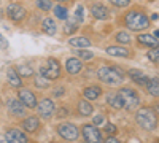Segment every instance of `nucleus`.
I'll return each instance as SVG.
<instances>
[{
    "label": "nucleus",
    "instance_id": "nucleus-1",
    "mask_svg": "<svg viewBox=\"0 0 159 143\" xmlns=\"http://www.w3.org/2000/svg\"><path fill=\"white\" fill-rule=\"evenodd\" d=\"M135 121L145 131H154L157 127V114L150 107H142L135 113Z\"/></svg>",
    "mask_w": 159,
    "mask_h": 143
},
{
    "label": "nucleus",
    "instance_id": "nucleus-2",
    "mask_svg": "<svg viewBox=\"0 0 159 143\" xmlns=\"http://www.w3.org/2000/svg\"><path fill=\"white\" fill-rule=\"evenodd\" d=\"M124 24H126V27H129L130 30L140 32V30L147 29L150 25V19H148L147 15H143L142 11H134L132 10L124 16Z\"/></svg>",
    "mask_w": 159,
    "mask_h": 143
},
{
    "label": "nucleus",
    "instance_id": "nucleus-3",
    "mask_svg": "<svg viewBox=\"0 0 159 143\" xmlns=\"http://www.w3.org/2000/svg\"><path fill=\"white\" fill-rule=\"evenodd\" d=\"M97 76L99 80L107 83V84H118L124 80V72L119 67H100L97 70Z\"/></svg>",
    "mask_w": 159,
    "mask_h": 143
},
{
    "label": "nucleus",
    "instance_id": "nucleus-4",
    "mask_svg": "<svg viewBox=\"0 0 159 143\" xmlns=\"http://www.w3.org/2000/svg\"><path fill=\"white\" fill-rule=\"evenodd\" d=\"M118 94L123 97V100H124V108H126V110L132 111L135 107L140 105V97H139V94L135 92L134 89H130V87H121V89L118 91Z\"/></svg>",
    "mask_w": 159,
    "mask_h": 143
},
{
    "label": "nucleus",
    "instance_id": "nucleus-5",
    "mask_svg": "<svg viewBox=\"0 0 159 143\" xmlns=\"http://www.w3.org/2000/svg\"><path fill=\"white\" fill-rule=\"evenodd\" d=\"M7 15H8V19L13 21V22H22L27 16V10H25L22 5L19 3H10L7 7Z\"/></svg>",
    "mask_w": 159,
    "mask_h": 143
},
{
    "label": "nucleus",
    "instance_id": "nucleus-6",
    "mask_svg": "<svg viewBox=\"0 0 159 143\" xmlns=\"http://www.w3.org/2000/svg\"><path fill=\"white\" fill-rule=\"evenodd\" d=\"M57 134H59L62 138L70 140V141H73V140H76V138L80 137L78 127H76L75 124H72V123H64V124L57 126Z\"/></svg>",
    "mask_w": 159,
    "mask_h": 143
},
{
    "label": "nucleus",
    "instance_id": "nucleus-7",
    "mask_svg": "<svg viewBox=\"0 0 159 143\" xmlns=\"http://www.w3.org/2000/svg\"><path fill=\"white\" fill-rule=\"evenodd\" d=\"M83 138L88 143H100V141H103L102 134H100V131L97 129L96 124H84L83 126Z\"/></svg>",
    "mask_w": 159,
    "mask_h": 143
},
{
    "label": "nucleus",
    "instance_id": "nucleus-8",
    "mask_svg": "<svg viewBox=\"0 0 159 143\" xmlns=\"http://www.w3.org/2000/svg\"><path fill=\"white\" fill-rule=\"evenodd\" d=\"M18 99L24 103L25 108H35L37 103H38L37 96L32 92L30 89H27V87H21V89L18 91Z\"/></svg>",
    "mask_w": 159,
    "mask_h": 143
},
{
    "label": "nucleus",
    "instance_id": "nucleus-9",
    "mask_svg": "<svg viewBox=\"0 0 159 143\" xmlns=\"http://www.w3.org/2000/svg\"><path fill=\"white\" fill-rule=\"evenodd\" d=\"M35 108L38 111V116H42V118H45V119L51 118V114L54 113V110H56V107H54V103H52L51 99H43L42 102L37 103Z\"/></svg>",
    "mask_w": 159,
    "mask_h": 143
},
{
    "label": "nucleus",
    "instance_id": "nucleus-10",
    "mask_svg": "<svg viewBox=\"0 0 159 143\" xmlns=\"http://www.w3.org/2000/svg\"><path fill=\"white\" fill-rule=\"evenodd\" d=\"M8 111L11 116H15V118H22L25 116V107L24 103L19 100V99H13V100H8Z\"/></svg>",
    "mask_w": 159,
    "mask_h": 143
},
{
    "label": "nucleus",
    "instance_id": "nucleus-11",
    "mask_svg": "<svg viewBox=\"0 0 159 143\" xmlns=\"http://www.w3.org/2000/svg\"><path fill=\"white\" fill-rule=\"evenodd\" d=\"M5 140L11 141V143H16V141L25 143V141H29V137L25 135L22 131H19V129H10V131L5 134Z\"/></svg>",
    "mask_w": 159,
    "mask_h": 143
},
{
    "label": "nucleus",
    "instance_id": "nucleus-12",
    "mask_svg": "<svg viewBox=\"0 0 159 143\" xmlns=\"http://www.w3.org/2000/svg\"><path fill=\"white\" fill-rule=\"evenodd\" d=\"M83 69V62L81 59H76V57H69L67 62H65V70H67V73L70 75H76L80 73Z\"/></svg>",
    "mask_w": 159,
    "mask_h": 143
},
{
    "label": "nucleus",
    "instance_id": "nucleus-13",
    "mask_svg": "<svg viewBox=\"0 0 159 143\" xmlns=\"http://www.w3.org/2000/svg\"><path fill=\"white\" fill-rule=\"evenodd\" d=\"M22 129L25 132H37L38 129H40V119L37 118V116H27L24 121H22Z\"/></svg>",
    "mask_w": 159,
    "mask_h": 143
},
{
    "label": "nucleus",
    "instance_id": "nucleus-14",
    "mask_svg": "<svg viewBox=\"0 0 159 143\" xmlns=\"http://www.w3.org/2000/svg\"><path fill=\"white\" fill-rule=\"evenodd\" d=\"M127 75H129V78H130L132 81L137 83V84H140V86H145V84L148 83V80H150V78L145 75L142 70H137V69H130V70L127 72Z\"/></svg>",
    "mask_w": 159,
    "mask_h": 143
},
{
    "label": "nucleus",
    "instance_id": "nucleus-15",
    "mask_svg": "<svg viewBox=\"0 0 159 143\" xmlns=\"http://www.w3.org/2000/svg\"><path fill=\"white\" fill-rule=\"evenodd\" d=\"M7 80H8L10 86H13V87H18L19 89L22 86V78L19 76V73L16 72L15 67H10L7 70Z\"/></svg>",
    "mask_w": 159,
    "mask_h": 143
},
{
    "label": "nucleus",
    "instance_id": "nucleus-16",
    "mask_svg": "<svg viewBox=\"0 0 159 143\" xmlns=\"http://www.w3.org/2000/svg\"><path fill=\"white\" fill-rule=\"evenodd\" d=\"M137 40H139L140 45L148 46V48H157V46H159V40H156V37L148 35V34H140V35L137 37Z\"/></svg>",
    "mask_w": 159,
    "mask_h": 143
},
{
    "label": "nucleus",
    "instance_id": "nucleus-17",
    "mask_svg": "<svg viewBox=\"0 0 159 143\" xmlns=\"http://www.w3.org/2000/svg\"><path fill=\"white\" fill-rule=\"evenodd\" d=\"M91 15L96 19H107L108 18V10L100 3H94V5H91Z\"/></svg>",
    "mask_w": 159,
    "mask_h": 143
},
{
    "label": "nucleus",
    "instance_id": "nucleus-18",
    "mask_svg": "<svg viewBox=\"0 0 159 143\" xmlns=\"http://www.w3.org/2000/svg\"><path fill=\"white\" fill-rule=\"evenodd\" d=\"M40 75L45 76L46 80H57L59 75H61V70L59 69H52L49 65H42L40 67Z\"/></svg>",
    "mask_w": 159,
    "mask_h": 143
},
{
    "label": "nucleus",
    "instance_id": "nucleus-19",
    "mask_svg": "<svg viewBox=\"0 0 159 143\" xmlns=\"http://www.w3.org/2000/svg\"><path fill=\"white\" fill-rule=\"evenodd\" d=\"M107 103H108L111 108H115V110H121V108H124V100H123V97L119 96L118 92L110 94V96L107 97Z\"/></svg>",
    "mask_w": 159,
    "mask_h": 143
},
{
    "label": "nucleus",
    "instance_id": "nucleus-20",
    "mask_svg": "<svg viewBox=\"0 0 159 143\" xmlns=\"http://www.w3.org/2000/svg\"><path fill=\"white\" fill-rule=\"evenodd\" d=\"M42 29L46 35H56L57 32V25L54 22V19H51V18H45L43 22H42Z\"/></svg>",
    "mask_w": 159,
    "mask_h": 143
},
{
    "label": "nucleus",
    "instance_id": "nucleus-21",
    "mask_svg": "<svg viewBox=\"0 0 159 143\" xmlns=\"http://www.w3.org/2000/svg\"><path fill=\"white\" fill-rule=\"evenodd\" d=\"M83 94H84V97H86L88 100H96V99H99L100 94H102V87H100V86H89V87H86V89L83 91Z\"/></svg>",
    "mask_w": 159,
    "mask_h": 143
},
{
    "label": "nucleus",
    "instance_id": "nucleus-22",
    "mask_svg": "<svg viewBox=\"0 0 159 143\" xmlns=\"http://www.w3.org/2000/svg\"><path fill=\"white\" fill-rule=\"evenodd\" d=\"M105 51L115 57H129V49H126L123 46H108Z\"/></svg>",
    "mask_w": 159,
    "mask_h": 143
},
{
    "label": "nucleus",
    "instance_id": "nucleus-23",
    "mask_svg": "<svg viewBox=\"0 0 159 143\" xmlns=\"http://www.w3.org/2000/svg\"><path fill=\"white\" fill-rule=\"evenodd\" d=\"M92 111H94V108H92V105L89 103V100H80L78 102V113L81 116H91Z\"/></svg>",
    "mask_w": 159,
    "mask_h": 143
},
{
    "label": "nucleus",
    "instance_id": "nucleus-24",
    "mask_svg": "<svg viewBox=\"0 0 159 143\" xmlns=\"http://www.w3.org/2000/svg\"><path fill=\"white\" fill-rule=\"evenodd\" d=\"M145 86H147V91H148L150 96L159 97V80H157V78H150L148 83Z\"/></svg>",
    "mask_w": 159,
    "mask_h": 143
},
{
    "label": "nucleus",
    "instance_id": "nucleus-25",
    "mask_svg": "<svg viewBox=\"0 0 159 143\" xmlns=\"http://www.w3.org/2000/svg\"><path fill=\"white\" fill-rule=\"evenodd\" d=\"M69 45L75 46V48H88V46H91V42L86 37H73L69 40Z\"/></svg>",
    "mask_w": 159,
    "mask_h": 143
},
{
    "label": "nucleus",
    "instance_id": "nucleus-26",
    "mask_svg": "<svg viewBox=\"0 0 159 143\" xmlns=\"http://www.w3.org/2000/svg\"><path fill=\"white\" fill-rule=\"evenodd\" d=\"M15 69H16V72L19 73L21 78H30V76H34V69H32L30 65L21 64V65H16Z\"/></svg>",
    "mask_w": 159,
    "mask_h": 143
},
{
    "label": "nucleus",
    "instance_id": "nucleus-27",
    "mask_svg": "<svg viewBox=\"0 0 159 143\" xmlns=\"http://www.w3.org/2000/svg\"><path fill=\"white\" fill-rule=\"evenodd\" d=\"M54 15H56V18H57V19L65 21V19L69 18V11H67V8H65V7L57 5V7H54Z\"/></svg>",
    "mask_w": 159,
    "mask_h": 143
},
{
    "label": "nucleus",
    "instance_id": "nucleus-28",
    "mask_svg": "<svg viewBox=\"0 0 159 143\" xmlns=\"http://www.w3.org/2000/svg\"><path fill=\"white\" fill-rule=\"evenodd\" d=\"M115 38H116V42H118V43H121V45H127V43H130V35H129L127 32H123V30H121V32H118Z\"/></svg>",
    "mask_w": 159,
    "mask_h": 143
},
{
    "label": "nucleus",
    "instance_id": "nucleus-29",
    "mask_svg": "<svg viewBox=\"0 0 159 143\" xmlns=\"http://www.w3.org/2000/svg\"><path fill=\"white\" fill-rule=\"evenodd\" d=\"M34 83H35V86H37V87H40V89H46V87L49 86V80H46V78H45V76H42V75L37 76L35 80H34Z\"/></svg>",
    "mask_w": 159,
    "mask_h": 143
},
{
    "label": "nucleus",
    "instance_id": "nucleus-30",
    "mask_svg": "<svg viewBox=\"0 0 159 143\" xmlns=\"http://www.w3.org/2000/svg\"><path fill=\"white\" fill-rule=\"evenodd\" d=\"M37 7L42 11H49L52 8V0H37Z\"/></svg>",
    "mask_w": 159,
    "mask_h": 143
},
{
    "label": "nucleus",
    "instance_id": "nucleus-31",
    "mask_svg": "<svg viewBox=\"0 0 159 143\" xmlns=\"http://www.w3.org/2000/svg\"><path fill=\"white\" fill-rule=\"evenodd\" d=\"M76 29H78L76 22H73V21H67V22H65V27H64V32L69 35V34H73V32H76Z\"/></svg>",
    "mask_w": 159,
    "mask_h": 143
},
{
    "label": "nucleus",
    "instance_id": "nucleus-32",
    "mask_svg": "<svg viewBox=\"0 0 159 143\" xmlns=\"http://www.w3.org/2000/svg\"><path fill=\"white\" fill-rule=\"evenodd\" d=\"M78 57L83 59V60H91L92 57H94V53H91V51H86V49H80L78 51Z\"/></svg>",
    "mask_w": 159,
    "mask_h": 143
},
{
    "label": "nucleus",
    "instance_id": "nucleus-33",
    "mask_svg": "<svg viewBox=\"0 0 159 143\" xmlns=\"http://www.w3.org/2000/svg\"><path fill=\"white\" fill-rule=\"evenodd\" d=\"M75 18H76L78 22H83V19H84V8H83V5H78V7H76V10H75Z\"/></svg>",
    "mask_w": 159,
    "mask_h": 143
},
{
    "label": "nucleus",
    "instance_id": "nucleus-34",
    "mask_svg": "<svg viewBox=\"0 0 159 143\" xmlns=\"http://www.w3.org/2000/svg\"><path fill=\"white\" fill-rule=\"evenodd\" d=\"M148 59L151 60V62H154V64H159V49H151V51H148Z\"/></svg>",
    "mask_w": 159,
    "mask_h": 143
},
{
    "label": "nucleus",
    "instance_id": "nucleus-35",
    "mask_svg": "<svg viewBox=\"0 0 159 143\" xmlns=\"http://www.w3.org/2000/svg\"><path fill=\"white\" fill-rule=\"evenodd\" d=\"M108 2H110L111 5L118 7V8H124V7H127V5L130 3V0H108Z\"/></svg>",
    "mask_w": 159,
    "mask_h": 143
},
{
    "label": "nucleus",
    "instance_id": "nucleus-36",
    "mask_svg": "<svg viewBox=\"0 0 159 143\" xmlns=\"http://www.w3.org/2000/svg\"><path fill=\"white\" fill-rule=\"evenodd\" d=\"M105 132H107V135H115V134L118 132V129H116L115 124L107 123V124H105Z\"/></svg>",
    "mask_w": 159,
    "mask_h": 143
},
{
    "label": "nucleus",
    "instance_id": "nucleus-37",
    "mask_svg": "<svg viewBox=\"0 0 159 143\" xmlns=\"http://www.w3.org/2000/svg\"><path fill=\"white\" fill-rule=\"evenodd\" d=\"M56 114H57V118H67V116H69V110L64 108V107H59L56 110Z\"/></svg>",
    "mask_w": 159,
    "mask_h": 143
},
{
    "label": "nucleus",
    "instance_id": "nucleus-38",
    "mask_svg": "<svg viewBox=\"0 0 159 143\" xmlns=\"http://www.w3.org/2000/svg\"><path fill=\"white\" fill-rule=\"evenodd\" d=\"M102 123H103V116H100V114H97V116H94V118H92V124L99 126V124H102Z\"/></svg>",
    "mask_w": 159,
    "mask_h": 143
},
{
    "label": "nucleus",
    "instance_id": "nucleus-39",
    "mask_svg": "<svg viewBox=\"0 0 159 143\" xmlns=\"http://www.w3.org/2000/svg\"><path fill=\"white\" fill-rule=\"evenodd\" d=\"M8 48V42L5 40L3 35H0V49H7Z\"/></svg>",
    "mask_w": 159,
    "mask_h": 143
},
{
    "label": "nucleus",
    "instance_id": "nucleus-40",
    "mask_svg": "<svg viewBox=\"0 0 159 143\" xmlns=\"http://www.w3.org/2000/svg\"><path fill=\"white\" fill-rule=\"evenodd\" d=\"M52 94H54V97H61V96H64V87H54Z\"/></svg>",
    "mask_w": 159,
    "mask_h": 143
},
{
    "label": "nucleus",
    "instance_id": "nucleus-41",
    "mask_svg": "<svg viewBox=\"0 0 159 143\" xmlns=\"http://www.w3.org/2000/svg\"><path fill=\"white\" fill-rule=\"evenodd\" d=\"M107 141H110V143H116L118 140H116L115 137H110V135H108V138H107Z\"/></svg>",
    "mask_w": 159,
    "mask_h": 143
},
{
    "label": "nucleus",
    "instance_id": "nucleus-42",
    "mask_svg": "<svg viewBox=\"0 0 159 143\" xmlns=\"http://www.w3.org/2000/svg\"><path fill=\"white\" fill-rule=\"evenodd\" d=\"M56 2H61V3H67V2H70V0H56Z\"/></svg>",
    "mask_w": 159,
    "mask_h": 143
},
{
    "label": "nucleus",
    "instance_id": "nucleus-43",
    "mask_svg": "<svg viewBox=\"0 0 159 143\" xmlns=\"http://www.w3.org/2000/svg\"><path fill=\"white\" fill-rule=\"evenodd\" d=\"M154 37H156V38H159V30H156V32H154Z\"/></svg>",
    "mask_w": 159,
    "mask_h": 143
}]
</instances>
